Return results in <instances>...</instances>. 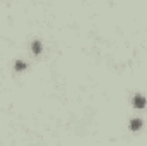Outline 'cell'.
<instances>
[{
    "mask_svg": "<svg viewBox=\"0 0 147 146\" xmlns=\"http://www.w3.org/2000/svg\"><path fill=\"white\" fill-rule=\"evenodd\" d=\"M134 107L135 108H144L146 107V98L142 95H135L134 96Z\"/></svg>",
    "mask_w": 147,
    "mask_h": 146,
    "instance_id": "1",
    "label": "cell"
},
{
    "mask_svg": "<svg viewBox=\"0 0 147 146\" xmlns=\"http://www.w3.org/2000/svg\"><path fill=\"white\" fill-rule=\"evenodd\" d=\"M142 127V120L140 119H134L132 122H130V129L132 131H137V129H140Z\"/></svg>",
    "mask_w": 147,
    "mask_h": 146,
    "instance_id": "2",
    "label": "cell"
},
{
    "mask_svg": "<svg viewBox=\"0 0 147 146\" xmlns=\"http://www.w3.org/2000/svg\"><path fill=\"white\" fill-rule=\"evenodd\" d=\"M33 52L34 53H39L41 52V43L39 41H33Z\"/></svg>",
    "mask_w": 147,
    "mask_h": 146,
    "instance_id": "3",
    "label": "cell"
},
{
    "mask_svg": "<svg viewBox=\"0 0 147 146\" xmlns=\"http://www.w3.org/2000/svg\"><path fill=\"white\" fill-rule=\"evenodd\" d=\"M24 67H26V64H24L22 60H17V62H16V69H17V71H22Z\"/></svg>",
    "mask_w": 147,
    "mask_h": 146,
    "instance_id": "4",
    "label": "cell"
}]
</instances>
